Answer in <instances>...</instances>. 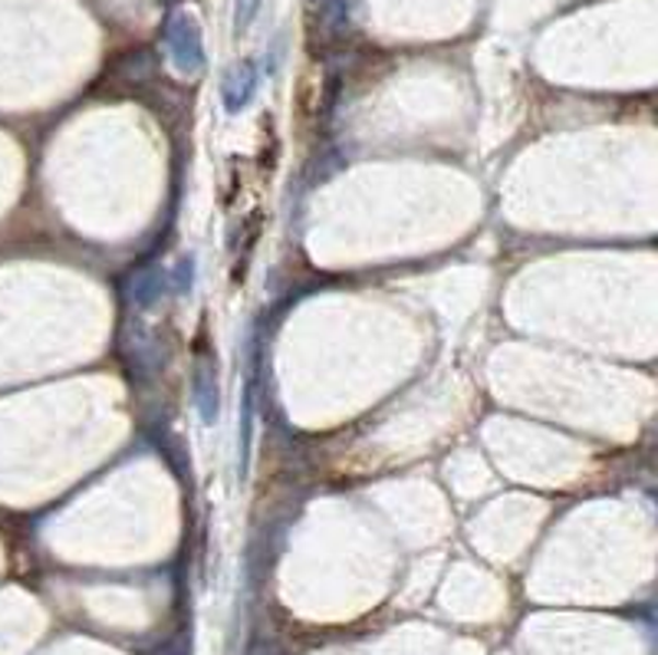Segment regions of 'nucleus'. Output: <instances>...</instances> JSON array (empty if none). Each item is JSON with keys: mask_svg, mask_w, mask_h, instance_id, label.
Listing matches in <instances>:
<instances>
[{"mask_svg": "<svg viewBox=\"0 0 658 655\" xmlns=\"http://www.w3.org/2000/svg\"><path fill=\"white\" fill-rule=\"evenodd\" d=\"M257 8H261V0H238V31L254 21Z\"/></svg>", "mask_w": 658, "mask_h": 655, "instance_id": "obj_1", "label": "nucleus"}]
</instances>
